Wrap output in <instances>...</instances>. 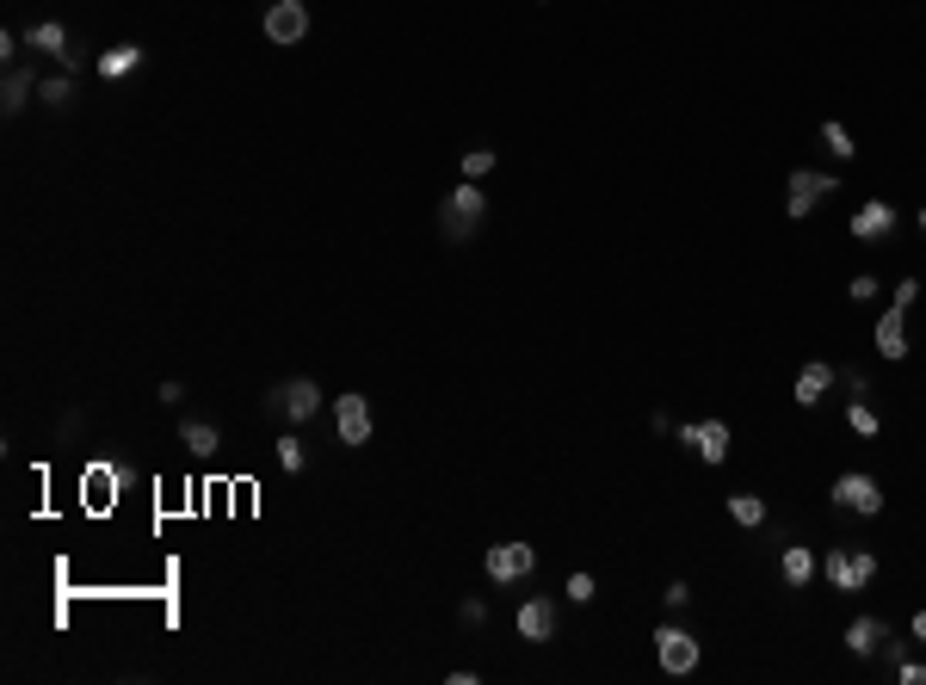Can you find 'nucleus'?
<instances>
[{
    "mask_svg": "<svg viewBox=\"0 0 926 685\" xmlns=\"http://www.w3.org/2000/svg\"><path fill=\"white\" fill-rule=\"evenodd\" d=\"M482 216H488V198H482V186L476 179H463V186L451 192V198H439V235L451 241V247H463L476 229H482Z\"/></svg>",
    "mask_w": 926,
    "mask_h": 685,
    "instance_id": "nucleus-1",
    "label": "nucleus"
},
{
    "mask_svg": "<svg viewBox=\"0 0 926 685\" xmlns=\"http://www.w3.org/2000/svg\"><path fill=\"white\" fill-rule=\"evenodd\" d=\"M828 587L834 593H865L871 581H877V556L871 550H859V544H840V550H828Z\"/></svg>",
    "mask_w": 926,
    "mask_h": 685,
    "instance_id": "nucleus-2",
    "label": "nucleus"
},
{
    "mask_svg": "<svg viewBox=\"0 0 926 685\" xmlns=\"http://www.w3.org/2000/svg\"><path fill=\"white\" fill-rule=\"evenodd\" d=\"M828 500H834L840 513H859V519H877V513H883V488H877V476H865V470H846V476H834Z\"/></svg>",
    "mask_w": 926,
    "mask_h": 685,
    "instance_id": "nucleus-3",
    "label": "nucleus"
},
{
    "mask_svg": "<svg viewBox=\"0 0 926 685\" xmlns=\"http://www.w3.org/2000/svg\"><path fill=\"white\" fill-rule=\"evenodd\" d=\"M266 408L284 414V420H315V414H322V383H315V377H291V383H278L266 395Z\"/></svg>",
    "mask_w": 926,
    "mask_h": 685,
    "instance_id": "nucleus-4",
    "label": "nucleus"
},
{
    "mask_svg": "<svg viewBox=\"0 0 926 685\" xmlns=\"http://www.w3.org/2000/svg\"><path fill=\"white\" fill-rule=\"evenodd\" d=\"M698 636L692 630H680V624H661L655 630V661H661V673H692L698 667Z\"/></svg>",
    "mask_w": 926,
    "mask_h": 685,
    "instance_id": "nucleus-5",
    "label": "nucleus"
},
{
    "mask_svg": "<svg viewBox=\"0 0 926 685\" xmlns=\"http://www.w3.org/2000/svg\"><path fill=\"white\" fill-rule=\"evenodd\" d=\"M334 426H340V445H371V402L359 389H346V395H334Z\"/></svg>",
    "mask_w": 926,
    "mask_h": 685,
    "instance_id": "nucleus-6",
    "label": "nucleus"
},
{
    "mask_svg": "<svg viewBox=\"0 0 926 685\" xmlns=\"http://www.w3.org/2000/svg\"><path fill=\"white\" fill-rule=\"evenodd\" d=\"M482 568H488V581H501V587L507 581H531V574H538V550H531V544H494Z\"/></svg>",
    "mask_w": 926,
    "mask_h": 685,
    "instance_id": "nucleus-7",
    "label": "nucleus"
},
{
    "mask_svg": "<svg viewBox=\"0 0 926 685\" xmlns=\"http://www.w3.org/2000/svg\"><path fill=\"white\" fill-rule=\"evenodd\" d=\"M266 38L284 44V50L309 38V7H303V0H272V7H266Z\"/></svg>",
    "mask_w": 926,
    "mask_h": 685,
    "instance_id": "nucleus-8",
    "label": "nucleus"
},
{
    "mask_svg": "<svg viewBox=\"0 0 926 685\" xmlns=\"http://www.w3.org/2000/svg\"><path fill=\"white\" fill-rule=\"evenodd\" d=\"M822 198H834V173L797 167V173H791V186H785V210H791V216H809Z\"/></svg>",
    "mask_w": 926,
    "mask_h": 685,
    "instance_id": "nucleus-9",
    "label": "nucleus"
},
{
    "mask_svg": "<svg viewBox=\"0 0 926 685\" xmlns=\"http://www.w3.org/2000/svg\"><path fill=\"white\" fill-rule=\"evenodd\" d=\"M680 445H692L704 463H729V420H686Z\"/></svg>",
    "mask_w": 926,
    "mask_h": 685,
    "instance_id": "nucleus-10",
    "label": "nucleus"
},
{
    "mask_svg": "<svg viewBox=\"0 0 926 685\" xmlns=\"http://www.w3.org/2000/svg\"><path fill=\"white\" fill-rule=\"evenodd\" d=\"M896 204H883V198H865L859 210H852V235L859 241H883V235H896Z\"/></svg>",
    "mask_w": 926,
    "mask_h": 685,
    "instance_id": "nucleus-11",
    "label": "nucleus"
},
{
    "mask_svg": "<svg viewBox=\"0 0 926 685\" xmlns=\"http://www.w3.org/2000/svg\"><path fill=\"white\" fill-rule=\"evenodd\" d=\"M513 624H519L525 642H550V636H556V605H550L544 593H531V599L519 605V618H513Z\"/></svg>",
    "mask_w": 926,
    "mask_h": 685,
    "instance_id": "nucleus-12",
    "label": "nucleus"
},
{
    "mask_svg": "<svg viewBox=\"0 0 926 685\" xmlns=\"http://www.w3.org/2000/svg\"><path fill=\"white\" fill-rule=\"evenodd\" d=\"M877 352H883V358H908V309L889 303V309L877 315Z\"/></svg>",
    "mask_w": 926,
    "mask_h": 685,
    "instance_id": "nucleus-13",
    "label": "nucleus"
},
{
    "mask_svg": "<svg viewBox=\"0 0 926 685\" xmlns=\"http://www.w3.org/2000/svg\"><path fill=\"white\" fill-rule=\"evenodd\" d=\"M31 93H38V75H31V68H19V62H7V87H0V112H7V118H19L25 105H31Z\"/></svg>",
    "mask_w": 926,
    "mask_h": 685,
    "instance_id": "nucleus-14",
    "label": "nucleus"
},
{
    "mask_svg": "<svg viewBox=\"0 0 926 685\" xmlns=\"http://www.w3.org/2000/svg\"><path fill=\"white\" fill-rule=\"evenodd\" d=\"M828 389H834V365H822V358H815V365H803V371H797V389H791V402H797V408H815Z\"/></svg>",
    "mask_w": 926,
    "mask_h": 685,
    "instance_id": "nucleus-15",
    "label": "nucleus"
},
{
    "mask_svg": "<svg viewBox=\"0 0 926 685\" xmlns=\"http://www.w3.org/2000/svg\"><path fill=\"white\" fill-rule=\"evenodd\" d=\"M25 50H38V56H56V62H62L75 44H68V25H62V19H38V25L25 31Z\"/></svg>",
    "mask_w": 926,
    "mask_h": 685,
    "instance_id": "nucleus-16",
    "label": "nucleus"
},
{
    "mask_svg": "<svg viewBox=\"0 0 926 685\" xmlns=\"http://www.w3.org/2000/svg\"><path fill=\"white\" fill-rule=\"evenodd\" d=\"M778 574H785V587H809L815 574H822V562H815L809 544H785V556H778Z\"/></svg>",
    "mask_w": 926,
    "mask_h": 685,
    "instance_id": "nucleus-17",
    "label": "nucleus"
},
{
    "mask_svg": "<svg viewBox=\"0 0 926 685\" xmlns=\"http://www.w3.org/2000/svg\"><path fill=\"white\" fill-rule=\"evenodd\" d=\"M93 68H99L105 81H124L130 68H142V44H112V50H99V56H93Z\"/></svg>",
    "mask_w": 926,
    "mask_h": 685,
    "instance_id": "nucleus-18",
    "label": "nucleus"
},
{
    "mask_svg": "<svg viewBox=\"0 0 926 685\" xmlns=\"http://www.w3.org/2000/svg\"><path fill=\"white\" fill-rule=\"evenodd\" d=\"M180 445H186L192 457H217L223 432H217V420H180Z\"/></svg>",
    "mask_w": 926,
    "mask_h": 685,
    "instance_id": "nucleus-19",
    "label": "nucleus"
},
{
    "mask_svg": "<svg viewBox=\"0 0 926 685\" xmlns=\"http://www.w3.org/2000/svg\"><path fill=\"white\" fill-rule=\"evenodd\" d=\"M883 642H889V630H883L877 618H852V624H846V648H852V655H877Z\"/></svg>",
    "mask_w": 926,
    "mask_h": 685,
    "instance_id": "nucleus-20",
    "label": "nucleus"
},
{
    "mask_svg": "<svg viewBox=\"0 0 926 685\" xmlns=\"http://www.w3.org/2000/svg\"><path fill=\"white\" fill-rule=\"evenodd\" d=\"M38 105H44V112H68V105H75V81H68V75L38 81Z\"/></svg>",
    "mask_w": 926,
    "mask_h": 685,
    "instance_id": "nucleus-21",
    "label": "nucleus"
},
{
    "mask_svg": "<svg viewBox=\"0 0 926 685\" xmlns=\"http://www.w3.org/2000/svg\"><path fill=\"white\" fill-rule=\"evenodd\" d=\"M729 519H735V525H747V531L766 525V500H760V494H729Z\"/></svg>",
    "mask_w": 926,
    "mask_h": 685,
    "instance_id": "nucleus-22",
    "label": "nucleus"
},
{
    "mask_svg": "<svg viewBox=\"0 0 926 685\" xmlns=\"http://www.w3.org/2000/svg\"><path fill=\"white\" fill-rule=\"evenodd\" d=\"M272 457H278V470H284V476H303V463H309L303 439H291V432H284V439L272 445Z\"/></svg>",
    "mask_w": 926,
    "mask_h": 685,
    "instance_id": "nucleus-23",
    "label": "nucleus"
},
{
    "mask_svg": "<svg viewBox=\"0 0 926 685\" xmlns=\"http://www.w3.org/2000/svg\"><path fill=\"white\" fill-rule=\"evenodd\" d=\"M846 426L859 432V439H877V426H883V420H877V408L865 402V395H852V408H846Z\"/></svg>",
    "mask_w": 926,
    "mask_h": 685,
    "instance_id": "nucleus-24",
    "label": "nucleus"
},
{
    "mask_svg": "<svg viewBox=\"0 0 926 685\" xmlns=\"http://www.w3.org/2000/svg\"><path fill=\"white\" fill-rule=\"evenodd\" d=\"M822 142H828V155H840V161L859 155V149H852V130H846L840 118H828V124H822Z\"/></svg>",
    "mask_w": 926,
    "mask_h": 685,
    "instance_id": "nucleus-25",
    "label": "nucleus"
},
{
    "mask_svg": "<svg viewBox=\"0 0 926 685\" xmlns=\"http://www.w3.org/2000/svg\"><path fill=\"white\" fill-rule=\"evenodd\" d=\"M562 593L575 599V605H587V599H593L599 587H593V574H587V568H575V574H568V587H562Z\"/></svg>",
    "mask_w": 926,
    "mask_h": 685,
    "instance_id": "nucleus-26",
    "label": "nucleus"
},
{
    "mask_svg": "<svg viewBox=\"0 0 926 685\" xmlns=\"http://www.w3.org/2000/svg\"><path fill=\"white\" fill-rule=\"evenodd\" d=\"M494 167V149H470V155H463V179H482Z\"/></svg>",
    "mask_w": 926,
    "mask_h": 685,
    "instance_id": "nucleus-27",
    "label": "nucleus"
},
{
    "mask_svg": "<svg viewBox=\"0 0 926 685\" xmlns=\"http://www.w3.org/2000/svg\"><path fill=\"white\" fill-rule=\"evenodd\" d=\"M846 297H852V303H871V297H877V278H865V272H859V278L846 284Z\"/></svg>",
    "mask_w": 926,
    "mask_h": 685,
    "instance_id": "nucleus-28",
    "label": "nucleus"
},
{
    "mask_svg": "<svg viewBox=\"0 0 926 685\" xmlns=\"http://www.w3.org/2000/svg\"><path fill=\"white\" fill-rule=\"evenodd\" d=\"M457 618H463V624H488V605H482V599H463Z\"/></svg>",
    "mask_w": 926,
    "mask_h": 685,
    "instance_id": "nucleus-29",
    "label": "nucleus"
},
{
    "mask_svg": "<svg viewBox=\"0 0 926 685\" xmlns=\"http://www.w3.org/2000/svg\"><path fill=\"white\" fill-rule=\"evenodd\" d=\"M914 297H920V284H914V278H902V284H896V297H889V303H896V309H914Z\"/></svg>",
    "mask_w": 926,
    "mask_h": 685,
    "instance_id": "nucleus-30",
    "label": "nucleus"
},
{
    "mask_svg": "<svg viewBox=\"0 0 926 685\" xmlns=\"http://www.w3.org/2000/svg\"><path fill=\"white\" fill-rule=\"evenodd\" d=\"M161 402H167V408H180V402H186V383H180V377H167V383H161Z\"/></svg>",
    "mask_w": 926,
    "mask_h": 685,
    "instance_id": "nucleus-31",
    "label": "nucleus"
},
{
    "mask_svg": "<svg viewBox=\"0 0 926 685\" xmlns=\"http://www.w3.org/2000/svg\"><path fill=\"white\" fill-rule=\"evenodd\" d=\"M661 599H667V611H680V605H686V599H692V587H686V581H673V587H667V593H661Z\"/></svg>",
    "mask_w": 926,
    "mask_h": 685,
    "instance_id": "nucleus-32",
    "label": "nucleus"
},
{
    "mask_svg": "<svg viewBox=\"0 0 926 685\" xmlns=\"http://www.w3.org/2000/svg\"><path fill=\"white\" fill-rule=\"evenodd\" d=\"M896 673H902V685H926V667H920V661H902Z\"/></svg>",
    "mask_w": 926,
    "mask_h": 685,
    "instance_id": "nucleus-33",
    "label": "nucleus"
},
{
    "mask_svg": "<svg viewBox=\"0 0 926 685\" xmlns=\"http://www.w3.org/2000/svg\"><path fill=\"white\" fill-rule=\"evenodd\" d=\"M840 383H846L852 395H871V383H865V371H840Z\"/></svg>",
    "mask_w": 926,
    "mask_h": 685,
    "instance_id": "nucleus-34",
    "label": "nucleus"
},
{
    "mask_svg": "<svg viewBox=\"0 0 926 685\" xmlns=\"http://www.w3.org/2000/svg\"><path fill=\"white\" fill-rule=\"evenodd\" d=\"M908 630H914V642H926V611H914V624H908Z\"/></svg>",
    "mask_w": 926,
    "mask_h": 685,
    "instance_id": "nucleus-35",
    "label": "nucleus"
},
{
    "mask_svg": "<svg viewBox=\"0 0 926 685\" xmlns=\"http://www.w3.org/2000/svg\"><path fill=\"white\" fill-rule=\"evenodd\" d=\"M920 229H926V210H920Z\"/></svg>",
    "mask_w": 926,
    "mask_h": 685,
    "instance_id": "nucleus-36",
    "label": "nucleus"
}]
</instances>
